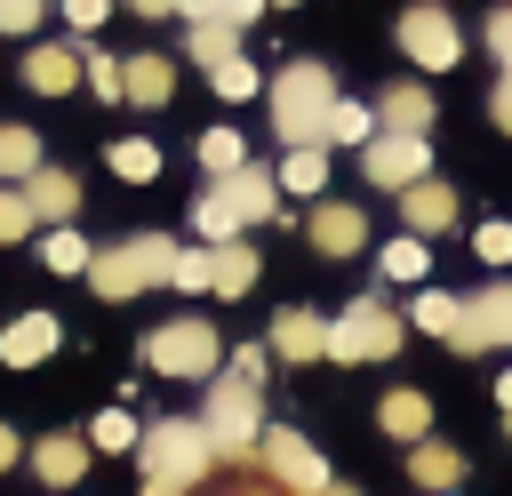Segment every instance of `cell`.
Instances as JSON below:
<instances>
[{
  "label": "cell",
  "mask_w": 512,
  "mask_h": 496,
  "mask_svg": "<svg viewBox=\"0 0 512 496\" xmlns=\"http://www.w3.org/2000/svg\"><path fill=\"white\" fill-rule=\"evenodd\" d=\"M488 56L512 72V8H496V16H488Z\"/></svg>",
  "instance_id": "b9f144b4"
},
{
  "label": "cell",
  "mask_w": 512,
  "mask_h": 496,
  "mask_svg": "<svg viewBox=\"0 0 512 496\" xmlns=\"http://www.w3.org/2000/svg\"><path fill=\"white\" fill-rule=\"evenodd\" d=\"M456 320H464V296H440V288H416V328H432L440 344L456 336Z\"/></svg>",
  "instance_id": "4dcf8cb0"
},
{
  "label": "cell",
  "mask_w": 512,
  "mask_h": 496,
  "mask_svg": "<svg viewBox=\"0 0 512 496\" xmlns=\"http://www.w3.org/2000/svg\"><path fill=\"white\" fill-rule=\"evenodd\" d=\"M328 184V144H296L280 160V192H320Z\"/></svg>",
  "instance_id": "484cf974"
},
{
  "label": "cell",
  "mask_w": 512,
  "mask_h": 496,
  "mask_svg": "<svg viewBox=\"0 0 512 496\" xmlns=\"http://www.w3.org/2000/svg\"><path fill=\"white\" fill-rule=\"evenodd\" d=\"M448 496H456V488H448Z\"/></svg>",
  "instance_id": "11a10c76"
},
{
  "label": "cell",
  "mask_w": 512,
  "mask_h": 496,
  "mask_svg": "<svg viewBox=\"0 0 512 496\" xmlns=\"http://www.w3.org/2000/svg\"><path fill=\"white\" fill-rule=\"evenodd\" d=\"M184 48H192V64H208V72H216V64H232V56H240V24H224V16H200V24L184 32Z\"/></svg>",
  "instance_id": "603a6c76"
},
{
  "label": "cell",
  "mask_w": 512,
  "mask_h": 496,
  "mask_svg": "<svg viewBox=\"0 0 512 496\" xmlns=\"http://www.w3.org/2000/svg\"><path fill=\"white\" fill-rule=\"evenodd\" d=\"M304 232H312V248H320V256H360V248H368V216H360L352 200H320Z\"/></svg>",
  "instance_id": "7c38bea8"
},
{
  "label": "cell",
  "mask_w": 512,
  "mask_h": 496,
  "mask_svg": "<svg viewBox=\"0 0 512 496\" xmlns=\"http://www.w3.org/2000/svg\"><path fill=\"white\" fill-rule=\"evenodd\" d=\"M376 416H384V432H392V440H408V448L432 432V400H424V392H384V408H376Z\"/></svg>",
  "instance_id": "cb8c5ba5"
},
{
  "label": "cell",
  "mask_w": 512,
  "mask_h": 496,
  "mask_svg": "<svg viewBox=\"0 0 512 496\" xmlns=\"http://www.w3.org/2000/svg\"><path fill=\"white\" fill-rule=\"evenodd\" d=\"M376 136V104H344L336 96V112H328V144H368Z\"/></svg>",
  "instance_id": "1f68e13d"
},
{
  "label": "cell",
  "mask_w": 512,
  "mask_h": 496,
  "mask_svg": "<svg viewBox=\"0 0 512 496\" xmlns=\"http://www.w3.org/2000/svg\"><path fill=\"white\" fill-rule=\"evenodd\" d=\"M136 440H144V432H136L128 408H104V416L88 424V448H136Z\"/></svg>",
  "instance_id": "836d02e7"
},
{
  "label": "cell",
  "mask_w": 512,
  "mask_h": 496,
  "mask_svg": "<svg viewBox=\"0 0 512 496\" xmlns=\"http://www.w3.org/2000/svg\"><path fill=\"white\" fill-rule=\"evenodd\" d=\"M256 288V248L248 240H216L208 248V296H248Z\"/></svg>",
  "instance_id": "44dd1931"
},
{
  "label": "cell",
  "mask_w": 512,
  "mask_h": 496,
  "mask_svg": "<svg viewBox=\"0 0 512 496\" xmlns=\"http://www.w3.org/2000/svg\"><path fill=\"white\" fill-rule=\"evenodd\" d=\"M32 168H40V136L8 120V128H0V176H8V184H24Z\"/></svg>",
  "instance_id": "83f0119b"
},
{
  "label": "cell",
  "mask_w": 512,
  "mask_h": 496,
  "mask_svg": "<svg viewBox=\"0 0 512 496\" xmlns=\"http://www.w3.org/2000/svg\"><path fill=\"white\" fill-rule=\"evenodd\" d=\"M256 8H264V0H216V16H224V24H256Z\"/></svg>",
  "instance_id": "f6af8a7d"
},
{
  "label": "cell",
  "mask_w": 512,
  "mask_h": 496,
  "mask_svg": "<svg viewBox=\"0 0 512 496\" xmlns=\"http://www.w3.org/2000/svg\"><path fill=\"white\" fill-rule=\"evenodd\" d=\"M248 496H264V488H248Z\"/></svg>",
  "instance_id": "db71d44e"
},
{
  "label": "cell",
  "mask_w": 512,
  "mask_h": 496,
  "mask_svg": "<svg viewBox=\"0 0 512 496\" xmlns=\"http://www.w3.org/2000/svg\"><path fill=\"white\" fill-rule=\"evenodd\" d=\"M208 80H216V96H224V104H248V96H256V64H248V56H232V64H216Z\"/></svg>",
  "instance_id": "e575fe53"
},
{
  "label": "cell",
  "mask_w": 512,
  "mask_h": 496,
  "mask_svg": "<svg viewBox=\"0 0 512 496\" xmlns=\"http://www.w3.org/2000/svg\"><path fill=\"white\" fill-rule=\"evenodd\" d=\"M88 288H96L104 304H128V296H144V272H136L128 240H120V248H96V256H88Z\"/></svg>",
  "instance_id": "d6986e66"
},
{
  "label": "cell",
  "mask_w": 512,
  "mask_h": 496,
  "mask_svg": "<svg viewBox=\"0 0 512 496\" xmlns=\"http://www.w3.org/2000/svg\"><path fill=\"white\" fill-rule=\"evenodd\" d=\"M104 16H112V0H64V24H72V32H96Z\"/></svg>",
  "instance_id": "60d3db41"
},
{
  "label": "cell",
  "mask_w": 512,
  "mask_h": 496,
  "mask_svg": "<svg viewBox=\"0 0 512 496\" xmlns=\"http://www.w3.org/2000/svg\"><path fill=\"white\" fill-rule=\"evenodd\" d=\"M56 344H64V320H56V312H16V320L0 328V360H8V368H40Z\"/></svg>",
  "instance_id": "8fae6325"
},
{
  "label": "cell",
  "mask_w": 512,
  "mask_h": 496,
  "mask_svg": "<svg viewBox=\"0 0 512 496\" xmlns=\"http://www.w3.org/2000/svg\"><path fill=\"white\" fill-rule=\"evenodd\" d=\"M144 360H152L160 376H192V384H208V376L224 368V336H216L208 320H160V328L144 336Z\"/></svg>",
  "instance_id": "5b68a950"
},
{
  "label": "cell",
  "mask_w": 512,
  "mask_h": 496,
  "mask_svg": "<svg viewBox=\"0 0 512 496\" xmlns=\"http://www.w3.org/2000/svg\"><path fill=\"white\" fill-rule=\"evenodd\" d=\"M376 128H392V136H424V128H432V88H424V80H392V88L376 96Z\"/></svg>",
  "instance_id": "5bb4252c"
},
{
  "label": "cell",
  "mask_w": 512,
  "mask_h": 496,
  "mask_svg": "<svg viewBox=\"0 0 512 496\" xmlns=\"http://www.w3.org/2000/svg\"><path fill=\"white\" fill-rule=\"evenodd\" d=\"M472 248H480V264H512V224H480Z\"/></svg>",
  "instance_id": "f35d334b"
},
{
  "label": "cell",
  "mask_w": 512,
  "mask_h": 496,
  "mask_svg": "<svg viewBox=\"0 0 512 496\" xmlns=\"http://www.w3.org/2000/svg\"><path fill=\"white\" fill-rule=\"evenodd\" d=\"M496 344H512V280L472 288V296H464V320H456V336H448V352H496Z\"/></svg>",
  "instance_id": "9c48e42d"
},
{
  "label": "cell",
  "mask_w": 512,
  "mask_h": 496,
  "mask_svg": "<svg viewBox=\"0 0 512 496\" xmlns=\"http://www.w3.org/2000/svg\"><path fill=\"white\" fill-rule=\"evenodd\" d=\"M24 456H32V472H40L48 488H72V480L88 472V440H80V432H48V440H32Z\"/></svg>",
  "instance_id": "e0dca14e"
},
{
  "label": "cell",
  "mask_w": 512,
  "mask_h": 496,
  "mask_svg": "<svg viewBox=\"0 0 512 496\" xmlns=\"http://www.w3.org/2000/svg\"><path fill=\"white\" fill-rule=\"evenodd\" d=\"M312 496H360V488H336V480H328V488H312Z\"/></svg>",
  "instance_id": "681fc988"
},
{
  "label": "cell",
  "mask_w": 512,
  "mask_h": 496,
  "mask_svg": "<svg viewBox=\"0 0 512 496\" xmlns=\"http://www.w3.org/2000/svg\"><path fill=\"white\" fill-rule=\"evenodd\" d=\"M264 8H296V0H264Z\"/></svg>",
  "instance_id": "816d5d0a"
},
{
  "label": "cell",
  "mask_w": 512,
  "mask_h": 496,
  "mask_svg": "<svg viewBox=\"0 0 512 496\" xmlns=\"http://www.w3.org/2000/svg\"><path fill=\"white\" fill-rule=\"evenodd\" d=\"M400 224H408L416 240H432V232H448V224H456V192H448L440 176H424V184H408V192H400Z\"/></svg>",
  "instance_id": "2e32d148"
},
{
  "label": "cell",
  "mask_w": 512,
  "mask_h": 496,
  "mask_svg": "<svg viewBox=\"0 0 512 496\" xmlns=\"http://www.w3.org/2000/svg\"><path fill=\"white\" fill-rule=\"evenodd\" d=\"M136 16H176V0H128Z\"/></svg>",
  "instance_id": "c3c4849f"
},
{
  "label": "cell",
  "mask_w": 512,
  "mask_h": 496,
  "mask_svg": "<svg viewBox=\"0 0 512 496\" xmlns=\"http://www.w3.org/2000/svg\"><path fill=\"white\" fill-rule=\"evenodd\" d=\"M128 256H136L144 288H168V272H176V240H168V232H136V240H128Z\"/></svg>",
  "instance_id": "4316f807"
},
{
  "label": "cell",
  "mask_w": 512,
  "mask_h": 496,
  "mask_svg": "<svg viewBox=\"0 0 512 496\" xmlns=\"http://www.w3.org/2000/svg\"><path fill=\"white\" fill-rule=\"evenodd\" d=\"M192 152H200V168H208V184H216V176H232V168L248 160V144H240L232 128H208V136H200Z\"/></svg>",
  "instance_id": "f1b7e54d"
},
{
  "label": "cell",
  "mask_w": 512,
  "mask_h": 496,
  "mask_svg": "<svg viewBox=\"0 0 512 496\" xmlns=\"http://www.w3.org/2000/svg\"><path fill=\"white\" fill-rule=\"evenodd\" d=\"M88 256H96V248H88L72 224H56V232L40 240V264H48V272H88Z\"/></svg>",
  "instance_id": "f546056e"
},
{
  "label": "cell",
  "mask_w": 512,
  "mask_h": 496,
  "mask_svg": "<svg viewBox=\"0 0 512 496\" xmlns=\"http://www.w3.org/2000/svg\"><path fill=\"white\" fill-rule=\"evenodd\" d=\"M424 264H432V256H424V240H416V232L384 240V280H424Z\"/></svg>",
  "instance_id": "d6a6232c"
},
{
  "label": "cell",
  "mask_w": 512,
  "mask_h": 496,
  "mask_svg": "<svg viewBox=\"0 0 512 496\" xmlns=\"http://www.w3.org/2000/svg\"><path fill=\"white\" fill-rule=\"evenodd\" d=\"M80 80H88L104 104H120V64H112V56H80Z\"/></svg>",
  "instance_id": "8d00e7d4"
},
{
  "label": "cell",
  "mask_w": 512,
  "mask_h": 496,
  "mask_svg": "<svg viewBox=\"0 0 512 496\" xmlns=\"http://www.w3.org/2000/svg\"><path fill=\"white\" fill-rule=\"evenodd\" d=\"M104 160H112L120 184H152V176H160V144H144V136H120Z\"/></svg>",
  "instance_id": "d4e9b609"
},
{
  "label": "cell",
  "mask_w": 512,
  "mask_h": 496,
  "mask_svg": "<svg viewBox=\"0 0 512 496\" xmlns=\"http://www.w3.org/2000/svg\"><path fill=\"white\" fill-rule=\"evenodd\" d=\"M256 456H264V472H272L288 496L328 488V464H320V456H312V440H304V432H288V424H272V432L256 440Z\"/></svg>",
  "instance_id": "30bf717a"
},
{
  "label": "cell",
  "mask_w": 512,
  "mask_h": 496,
  "mask_svg": "<svg viewBox=\"0 0 512 496\" xmlns=\"http://www.w3.org/2000/svg\"><path fill=\"white\" fill-rule=\"evenodd\" d=\"M280 208V176H264L256 160H240L232 176H216L208 192H200V208H192V232L216 248V240H240L248 224H264Z\"/></svg>",
  "instance_id": "7a4b0ae2"
},
{
  "label": "cell",
  "mask_w": 512,
  "mask_h": 496,
  "mask_svg": "<svg viewBox=\"0 0 512 496\" xmlns=\"http://www.w3.org/2000/svg\"><path fill=\"white\" fill-rule=\"evenodd\" d=\"M256 416H264V384L240 376V368H216L208 376V408H200V432L216 448V464H256Z\"/></svg>",
  "instance_id": "3957f363"
},
{
  "label": "cell",
  "mask_w": 512,
  "mask_h": 496,
  "mask_svg": "<svg viewBox=\"0 0 512 496\" xmlns=\"http://www.w3.org/2000/svg\"><path fill=\"white\" fill-rule=\"evenodd\" d=\"M360 176H368L376 192H408V184L432 176V144H424V136H392V128H376V136L360 144Z\"/></svg>",
  "instance_id": "52a82bcc"
},
{
  "label": "cell",
  "mask_w": 512,
  "mask_h": 496,
  "mask_svg": "<svg viewBox=\"0 0 512 496\" xmlns=\"http://www.w3.org/2000/svg\"><path fill=\"white\" fill-rule=\"evenodd\" d=\"M16 456H24V440H16V424H0V472H8Z\"/></svg>",
  "instance_id": "bcb514c9"
},
{
  "label": "cell",
  "mask_w": 512,
  "mask_h": 496,
  "mask_svg": "<svg viewBox=\"0 0 512 496\" xmlns=\"http://www.w3.org/2000/svg\"><path fill=\"white\" fill-rule=\"evenodd\" d=\"M328 112H336V80H328V64L296 56V64L272 72V136H280L288 152H296V144H328Z\"/></svg>",
  "instance_id": "6da1fadb"
},
{
  "label": "cell",
  "mask_w": 512,
  "mask_h": 496,
  "mask_svg": "<svg viewBox=\"0 0 512 496\" xmlns=\"http://www.w3.org/2000/svg\"><path fill=\"white\" fill-rule=\"evenodd\" d=\"M504 432H512V408H504Z\"/></svg>",
  "instance_id": "f5cc1de1"
},
{
  "label": "cell",
  "mask_w": 512,
  "mask_h": 496,
  "mask_svg": "<svg viewBox=\"0 0 512 496\" xmlns=\"http://www.w3.org/2000/svg\"><path fill=\"white\" fill-rule=\"evenodd\" d=\"M176 16H184V24H200V16H216V0H176Z\"/></svg>",
  "instance_id": "7dc6e473"
},
{
  "label": "cell",
  "mask_w": 512,
  "mask_h": 496,
  "mask_svg": "<svg viewBox=\"0 0 512 496\" xmlns=\"http://www.w3.org/2000/svg\"><path fill=\"white\" fill-rule=\"evenodd\" d=\"M408 480H424L432 496H448V488L464 480V456H456L448 440H416V456H408Z\"/></svg>",
  "instance_id": "7402d4cb"
},
{
  "label": "cell",
  "mask_w": 512,
  "mask_h": 496,
  "mask_svg": "<svg viewBox=\"0 0 512 496\" xmlns=\"http://www.w3.org/2000/svg\"><path fill=\"white\" fill-rule=\"evenodd\" d=\"M168 96H176V64H168V56H128V64H120V104L160 112Z\"/></svg>",
  "instance_id": "4fadbf2b"
},
{
  "label": "cell",
  "mask_w": 512,
  "mask_h": 496,
  "mask_svg": "<svg viewBox=\"0 0 512 496\" xmlns=\"http://www.w3.org/2000/svg\"><path fill=\"white\" fill-rule=\"evenodd\" d=\"M72 80H80V48L40 40V48L24 56V88H32V96H72Z\"/></svg>",
  "instance_id": "ac0fdd59"
},
{
  "label": "cell",
  "mask_w": 512,
  "mask_h": 496,
  "mask_svg": "<svg viewBox=\"0 0 512 496\" xmlns=\"http://www.w3.org/2000/svg\"><path fill=\"white\" fill-rule=\"evenodd\" d=\"M136 456H144V488H168V496H184V488H200V480L216 472V448H208V432H200L192 416L144 424Z\"/></svg>",
  "instance_id": "277c9868"
},
{
  "label": "cell",
  "mask_w": 512,
  "mask_h": 496,
  "mask_svg": "<svg viewBox=\"0 0 512 496\" xmlns=\"http://www.w3.org/2000/svg\"><path fill=\"white\" fill-rule=\"evenodd\" d=\"M264 352H272V344H240L224 368H240V376H256V384H264Z\"/></svg>",
  "instance_id": "7bdbcfd3"
},
{
  "label": "cell",
  "mask_w": 512,
  "mask_h": 496,
  "mask_svg": "<svg viewBox=\"0 0 512 496\" xmlns=\"http://www.w3.org/2000/svg\"><path fill=\"white\" fill-rule=\"evenodd\" d=\"M400 48H408V64H424V72H448V64L464 56V32H456V16H448V8L416 0V8H400Z\"/></svg>",
  "instance_id": "ba28073f"
},
{
  "label": "cell",
  "mask_w": 512,
  "mask_h": 496,
  "mask_svg": "<svg viewBox=\"0 0 512 496\" xmlns=\"http://www.w3.org/2000/svg\"><path fill=\"white\" fill-rule=\"evenodd\" d=\"M32 224H40V216H32V200H24V192H0V248H8V240H24Z\"/></svg>",
  "instance_id": "d590c367"
},
{
  "label": "cell",
  "mask_w": 512,
  "mask_h": 496,
  "mask_svg": "<svg viewBox=\"0 0 512 496\" xmlns=\"http://www.w3.org/2000/svg\"><path fill=\"white\" fill-rule=\"evenodd\" d=\"M272 352H280V360H320V352H328V320L304 312V304H288V312L272 320Z\"/></svg>",
  "instance_id": "ffe728a7"
},
{
  "label": "cell",
  "mask_w": 512,
  "mask_h": 496,
  "mask_svg": "<svg viewBox=\"0 0 512 496\" xmlns=\"http://www.w3.org/2000/svg\"><path fill=\"white\" fill-rule=\"evenodd\" d=\"M24 200H32V216H40V224H72V208H80V176L40 160V168L24 176Z\"/></svg>",
  "instance_id": "9a60e30c"
},
{
  "label": "cell",
  "mask_w": 512,
  "mask_h": 496,
  "mask_svg": "<svg viewBox=\"0 0 512 496\" xmlns=\"http://www.w3.org/2000/svg\"><path fill=\"white\" fill-rule=\"evenodd\" d=\"M400 352V320L384 312V296H352L328 320V360H392Z\"/></svg>",
  "instance_id": "8992f818"
},
{
  "label": "cell",
  "mask_w": 512,
  "mask_h": 496,
  "mask_svg": "<svg viewBox=\"0 0 512 496\" xmlns=\"http://www.w3.org/2000/svg\"><path fill=\"white\" fill-rule=\"evenodd\" d=\"M496 400H504V408H512V376H504V384H496Z\"/></svg>",
  "instance_id": "f907efd6"
},
{
  "label": "cell",
  "mask_w": 512,
  "mask_h": 496,
  "mask_svg": "<svg viewBox=\"0 0 512 496\" xmlns=\"http://www.w3.org/2000/svg\"><path fill=\"white\" fill-rule=\"evenodd\" d=\"M168 288H208V248H176V272Z\"/></svg>",
  "instance_id": "74e56055"
},
{
  "label": "cell",
  "mask_w": 512,
  "mask_h": 496,
  "mask_svg": "<svg viewBox=\"0 0 512 496\" xmlns=\"http://www.w3.org/2000/svg\"><path fill=\"white\" fill-rule=\"evenodd\" d=\"M488 120H496V128H504V136H512V72H504V80H496V96H488Z\"/></svg>",
  "instance_id": "ee69618b"
},
{
  "label": "cell",
  "mask_w": 512,
  "mask_h": 496,
  "mask_svg": "<svg viewBox=\"0 0 512 496\" xmlns=\"http://www.w3.org/2000/svg\"><path fill=\"white\" fill-rule=\"evenodd\" d=\"M48 16V0H0V32H32Z\"/></svg>",
  "instance_id": "ab89813d"
}]
</instances>
